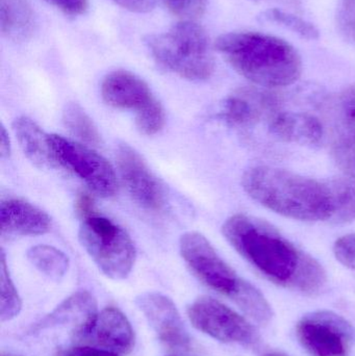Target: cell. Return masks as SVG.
<instances>
[{
  "label": "cell",
  "mask_w": 355,
  "mask_h": 356,
  "mask_svg": "<svg viewBox=\"0 0 355 356\" xmlns=\"http://www.w3.org/2000/svg\"><path fill=\"white\" fill-rule=\"evenodd\" d=\"M63 120L67 129L77 139L88 145H99L100 135L97 127L81 106L77 104H67L63 112Z\"/></svg>",
  "instance_id": "obj_23"
},
{
  "label": "cell",
  "mask_w": 355,
  "mask_h": 356,
  "mask_svg": "<svg viewBox=\"0 0 355 356\" xmlns=\"http://www.w3.org/2000/svg\"><path fill=\"white\" fill-rule=\"evenodd\" d=\"M215 47L239 74L260 87H287L302 76L299 54L281 38L235 31L220 35Z\"/></svg>",
  "instance_id": "obj_3"
},
{
  "label": "cell",
  "mask_w": 355,
  "mask_h": 356,
  "mask_svg": "<svg viewBox=\"0 0 355 356\" xmlns=\"http://www.w3.org/2000/svg\"><path fill=\"white\" fill-rule=\"evenodd\" d=\"M341 135H355V87L350 88L342 95L340 102Z\"/></svg>",
  "instance_id": "obj_29"
},
{
  "label": "cell",
  "mask_w": 355,
  "mask_h": 356,
  "mask_svg": "<svg viewBox=\"0 0 355 356\" xmlns=\"http://www.w3.org/2000/svg\"><path fill=\"white\" fill-rule=\"evenodd\" d=\"M135 305L165 345L174 349L189 348L191 339L179 309L169 297L160 293H144L135 299Z\"/></svg>",
  "instance_id": "obj_11"
},
{
  "label": "cell",
  "mask_w": 355,
  "mask_h": 356,
  "mask_svg": "<svg viewBox=\"0 0 355 356\" xmlns=\"http://www.w3.org/2000/svg\"><path fill=\"white\" fill-rule=\"evenodd\" d=\"M296 332L300 344L312 356H347L355 344L354 326L333 312L308 314Z\"/></svg>",
  "instance_id": "obj_7"
},
{
  "label": "cell",
  "mask_w": 355,
  "mask_h": 356,
  "mask_svg": "<svg viewBox=\"0 0 355 356\" xmlns=\"http://www.w3.org/2000/svg\"><path fill=\"white\" fill-rule=\"evenodd\" d=\"M333 253L342 265L355 270V234L337 240L333 246Z\"/></svg>",
  "instance_id": "obj_31"
},
{
  "label": "cell",
  "mask_w": 355,
  "mask_h": 356,
  "mask_svg": "<svg viewBox=\"0 0 355 356\" xmlns=\"http://www.w3.org/2000/svg\"><path fill=\"white\" fill-rule=\"evenodd\" d=\"M333 156L348 175L355 177V135H340L333 147Z\"/></svg>",
  "instance_id": "obj_27"
},
{
  "label": "cell",
  "mask_w": 355,
  "mask_h": 356,
  "mask_svg": "<svg viewBox=\"0 0 355 356\" xmlns=\"http://www.w3.org/2000/svg\"><path fill=\"white\" fill-rule=\"evenodd\" d=\"M116 158L121 179L133 200L144 209L160 211L165 202L164 190L139 152L122 144Z\"/></svg>",
  "instance_id": "obj_10"
},
{
  "label": "cell",
  "mask_w": 355,
  "mask_h": 356,
  "mask_svg": "<svg viewBox=\"0 0 355 356\" xmlns=\"http://www.w3.org/2000/svg\"><path fill=\"white\" fill-rule=\"evenodd\" d=\"M35 19L27 0H0V31L8 39L21 41L33 33Z\"/></svg>",
  "instance_id": "obj_19"
},
{
  "label": "cell",
  "mask_w": 355,
  "mask_h": 356,
  "mask_svg": "<svg viewBox=\"0 0 355 356\" xmlns=\"http://www.w3.org/2000/svg\"><path fill=\"white\" fill-rule=\"evenodd\" d=\"M56 356H119L115 351L104 349L92 348V347H69L58 351Z\"/></svg>",
  "instance_id": "obj_33"
},
{
  "label": "cell",
  "mask_w": 355,
  "mask_h": 356,
  "mask_svg": "<svg viewBox=\"0 0 355 356\" xmlns=\"http://www.w3.org/2000/svg\"><path fill=\"white\" fill-rule=\"evenodd\" d=\"M81 340H89L123 355L131 353L135 346V334L129 319L115 307H106L97 314L89 332Z\"/></svg>",
  "instance_id": "obj_15"
},
{
  "label": "cell",
  "mask_w": 355,
  "mask_h": 356,
  "mask_svg": "<svg viewBox=\"0 0 355 356\" xmlns=\"http://www.w3.org/2000/svg\"><path fill=\"white\" fill-rule=\"evenodd\" d=\"M263 18L269 22L276 23L281 26L290 29L304 39L317 40L319 38L318 29L313 23L279 8H270L266 10L263 14Z\"/></svg>",
  "instance_id": "obj_25"
},
{
  "label": "cell",
  "mask_w": 355,
  "mask_h": 356,
  "mask_svg": "<svg viewBox=\"0 0 355 356\" xmlns=\"http://www.w3.org/2000/svg\"><path fill=\"white\" fill-rule=\"evenodd\" d=\"M188 316L200 332L223 343L250 347L258 344L260 336L245 318L210 297L194 301Z\"/></svg>",
  "instance_id": "obj_8"
},
{
  "label": "cell",
  "mask_w": 355,
  "mask_h": 356,
  "mask_svg": "<svg viewBox=\"0 0 355 356\" xmlns=\"http://www.w3.org/2000/svg\"><path fill=\"white\" fill-rule=\"evenodd\" d=\"M27 259L44 275L60 280L68 271L69 259L64 252L48 245H38L27 251Z\"/></svg>",
  "instance_id": "obj_21"
},
{
  "label": "cell",
  "mask_w": 355,
  "mask_h": 356,
  "mask_svg": "<svg viewBox=\"0 0 355 356\" xmlns=\"http://www.w3.org/2000/svg\"><path fill=\"white\" fill-rule=\"evenodd\" d=\"M45 1L64 14L72 17L85 14L89 6L88 0H45Z\"/></svg>",
  "instance_id": "obj_32"
},
{
  "label": "cell",
  "mask_w": 355,
  "mask_h": 356,
  "mask_svg": "<svg viewBox=\"0 0 355 356\" xmlns=\"http://www.w3.org/2000/svg\"><path fill=\"white\" fill-rule=\"evenodd\" d=\"M13 131L24 156L38 168L48 169L56 167V156L50 143V135L31 119L22 116L13 123Z\"/></svg>",
  "instance_id": "obj_18"
},
{
  "label": "cell",
  "mask_w": 355,
  "mask_h": 356,
  "mask_svg": "<svg viewBox=\"0 0 355 356\" xmlns=\"http://www.w3.org/2000/svg\"><path fill=\"white\" fill-rule=\"evenodd\" d=\"M277 106L276 94L254 88H241L225 99L221 117L231 127H248L262 120L266 115L273 116Z\"/></svg>",
  "instance_id": "obj_12"
},
{
  "label": "cell",
  "mask_w": 355,
  "mask_h": 356,
  "mask_svg": "<svg viewBox=\"0 0 355 356\" xmlns=\"http://www.w3.org/2000/svg\"><path fill=\"white\" fill-rule=\"evenodd\" d=\"M146 45L154 60L189 81H206L214 72L210 38L195 21H181L165 33L149 35Z\"/></svg>",
  "instance_id": "obj_4"
},
{
  "label": "cell",
  "mask_w": 355,
  "mask_h": 356,
  "mask_svg": "<svg viewBox=\"0 0 355 356\" xmlns=\"http://www.w3.org/2000/svg\"><path fill=\"white\" fill-rule=\"evenodd\" d=\"M101 96L113 108L135 110L137 113L156 99L141 77L125 70L106 75L101 83Z\"/></svg>",
  "instance_id": "obj_13"
},
{
  "label": "cell",
  "mask_w": 355,
  "mask_h": 356,
  "mask_svg": "<svg viewBox=\"0 0 355 356\" xmlns=\"http://www.w3.org/2000/svg\"><path fill=\"white\" fill-rule=\"evenodd\" d=\"M179 249L190 269L204 284L231 298L235 295L243 280L221 259L206 236L187 232L181 236Z\"/></svg>",
  "instance_id": "obj_9"
},
{
  "label": "cell",
  "mask_w": 355,
  "mask_h": 356,
  "mask_svg": "<svg viewBox=\"0 0 355 356\" xmlns=\"http://www.w3.org/2000/svg\"><path fill=\"white\" fill-rule=\"evenodd\" d=\"M75 211L81 219L95 215V201L93 197L88 193H81L75 201Z\"/></svg>",
  "instance_id": "obj_35"
},
{
  "label": "cell",
  "mask_w": 355,
  "mask_h": 356,
  "mask_svg": "<svg viewBox=\"0 0 355 356\" xmlns=\"http://www.w3.org/2000/svg\"><path fill=\"white\" fill-rule=\"evenodd\" d=\"M222 232L248 263L275 284L308 295L324 288L327 273L318 261L266 222L239 213L225 221Z\"/></svg>",
  "instance_id": "obj_1"
},
{
  "label": "cell",
  "mask_w": 355,
  "mask_h": 356,
  "mask_svg": "<svg viewBox=\"0 0 355 356\" xmlns=\"http://www.w3.org/2000/svg\"><path fill=\"white\" fill-rule=\"evenodd\" d=\"M97 314V305L94 297L89 292L81 291L63 301L52 313L38 323L35 330L69 325L75 337L81 340L89 332Z\"/></svg>",
  "instance_id": "obj_14"
},
{
  "label": "cell",
  "mask_w": 355,
  "mask_h": 356,
  "mask_svg": "<svg viewBox=\"0 0 355 356\" xmlns=\"http://www.w3.org/2000/svg\"><path fill=\"white\" fill-rule=\"evenodd\" d=\"M1 232L8 236H40L49 232L51 221L45 211L21 199H8L0 207Z\"/></svg>",
  "instance_id": "obj_16"
},
{
  "label": "cell",
  "mask_w": 355,
  "mask_h": 356,
  "mask_svg": "<svg viewBox=\"0 0 355 356\" xmlns=\"http://www.w3.org/2000/svg\"><path fill=\"white\" fill-rule=\"evenodd\" d=\"M165 112L162 104L158 99L150 102L145 108L137 113L138 129L146 136H152L158 134L165 125Z\"/></svg>",
  "instance_id": "obj_26"
},
{
  "label": "cell",
  "mask_w": 355,
  "mask_h": 356,
  "mask_svg": "<svg viewBox=\"0 0 355 356\" xmlns=\"http://www.w3.org/2000/svg\"><path fill=\"white\" fill-rule=\"evenodd\" d=\"M240 309L260 324H267L272 320L273 311L264 295L250 282L242 280L239 289L231 297Z\"/></svg>",
  "instance_id": "obj_22"
},
{
  "label": "cell",
  "mask_w": 355,
  "mask_h": 356,
  "mask_svg": "<svg viewBox=\"0 0 355 356\" xmlns=\"http://www.w3.org/2000/svg\"><path fill=\"white\" fill-rule=\"evenodd\" d=\"M1 356H20V355H12V353H1Z\"/></svg>",
  "instance_id": "obj_38"
},
{
  "label": "cell",
  "mask_w": 355,
  "mask_h": 356,
  "mask_svg": "<svg viewBox=\"0 0 355 356\" xmlns=\"http://www.w3.org/2000/svg\"><path fill=\"white\" fill-rule=\"evenodd\" d=\"M264 356H288V355H283V353H266V355H265Z\"/></svg>",
  "instance_id": "obj_37"
},
{
  "label": "cell",
  "mask_w": 355,
  "mask_h": 356,
  "mask_svg": "<svg viewBox=\"0 0 355 356\" xmlns=\"http://www.w3.org/2000/svg\"><path fill=\"white\" fill-rule=\"evenodd\" d=\"M0 152H1L2 159L8 158L10 154V138L3 125L0 129Z\"/></svg>",
  "instance_id": "obj_36"
},
{
  "label": "cell",
  "mask_w": 355,
  "mask_h": 356,
  "mask_svg": "<svg viewBox=\"0 0 355 356\" xmlns=\"http://www.w3.org/2000/svg\"><path fill=\"white\" fill-rule=\"evenodd\" d=\"M242 186L254 201L283 217L308 222L331 220L333 207L327 181L256 166L245 171Z\"/></svg>",
  "instance_id": "obj_2"
},
{
  "label": "cell",
  "mask_w": 355,
  "mask_h": 356,
  "mask_svg": "<svg viewBox=\"0 0 355 356\" xmlns=\"http://www.w3.org/2000/svg\"><path fill=\"white\" fill-rule=\"evenodd\" d=\"M113 1L129 12L145 14L154 10L156 0H113Z\"/></svg>",
  "instance_id": "obj_34"
},
{
  "label": "cell",
  "mask_w": 355,
  "mask_h": 356,
  "mask_svg": "<svg viewBox=\"0 0 355 356\" xmlns=\"http://www.w3.org/2000/svg\"><path fill=\"white\" fill-rule=\"evenodd\" d=\"M331 217L329 222L345 223L355 220V177L329 180Z\"/></svg>",
  "instance_id": "obj_20"
},
{
  "label": "cell",
  "mask_w": 355,
  "mask_h": 356,
  "mask_svg": "<svg viewBox=\"0 0 355 356\" xmlns=\"http://www.w3.org/2000/svg\"><path fill=\"white\" fill-rule=\"evenodd\" d=\"M272 135L288 143L318 145L324 137V127L317 117L306 113H275L270 121Z\"/></svg>",
  "instance_id": "obj_17"
},
{
  "label": "cell",
  "mask_w": 355,
  "mask_h": 356,
  "mask_svg": "<svg viewBox=\"0 0 355 356\" xmlns=\"http://www.w3.org/2000/svg\"><path fill=\"white\" fill-rule=\"evenodd\" d=\"M22 302L6 266V255L1 251L0 259V318L10 321L20 313Z\"/></svg>",
  "instance_id": "obj_24"
},
{
  "label": "cell",
  "mask_w": 355,
  "mask_h": 356,
  "mask_svg": "<svg viewBox=\"0 0 355 356\" xmlns=\"http://www.w3.org/2000/svg\"><path fill=\"white\" fill-rule=\"evenodd\" d=\"M56 163L81 178L95 194L110 197L117 191L112 165L92 148L58 135H50Z\"/></svg>",
  "instance_id": "obj_6"
},
{
  "label": "cell",
  "mask_w": 355,
  "mask_h": 356,
  "mask_svg": "<svg viewBox=\"0 0 355 356\" xmlns=\"http://www.w3.org/2000/svg\"><path fill=\"white\" fill-rule=\"evenodd\" d=\"M338 26L344 38L355 44V0H341Z\"/></svg>",
  "instance_id": "obj_30"
},
{
  "label": "cell",
  "mask_w": 355,
  "mask_h": 356,
  "mask_svg": "<svg viewBox=\"0 0 355 356\" xmlns=\"http://www.w3.org/2000/svg\"><path fill=\"white\" fill-rule=\"evenodd\" d=\"M79 241L100 271L112 280H124L133 270L135 248L126 230L108 218L95 215L83 219Z\"/></svg>",
  "instance_id": "obj_5"
},
{
  "label": "cell",
  "mask_w": 355,
  "mask_h": 356,
  "mask_svg": "<svg viewBox=\"0 0 355 356\" xmlns=\"http://www.w3.org/2000/svg\"><path fill=\"white\" fill-rule=\"evenodd\" d=\"M165 6L181 21H195L206 12L208 0H163Z\"/></svg>",
  "instance_id": "obj_28"
}]
</instances>
